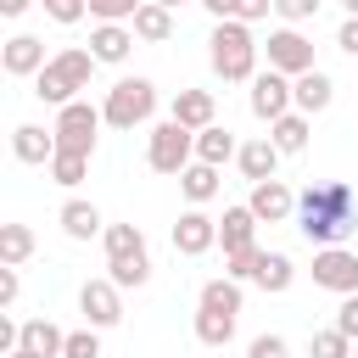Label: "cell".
Masks as SVG:
<instances>
[{
  "instance_id": "cell-39",
  "label": "cell",
  "mask_w": 358,
  "mask_h": 358,
  "mask_svg": "<svg viewBox=\"0 0 358 358\" xmlns=\"http://www.w3.org/2000/svg\"><path fill=\"white\" fill-rule=\"evenodd\" d=\"M246 358H291V347H285V336H257L246 347Z\"/></svg>"
},
{
  "instance_id": "cell-14",
  "label": "cell",
  "mask_w": 358,
  "mask_h": 358,
  "mask_svg": "<svg viewBox=\"0 0 358 358\" xmlns=\"http://www.w3.org/2000/svg\"><path fill=\"white\" fill-rule=\"evenodd\" d=\"M0 62H6L11 78H39L50 56H45V39H34V34H11L6 50H0Z\"/></svg>"
},
{
  "instance_id": "cell-44",
  "label": "cell",
  "mask_w": 358,
  "mask_h": 358,
  "mask_svg": "<svg viewBox=\"0 0 358 358\" xmlns=\"http://www.w3.org/2000/svg\"><path fill=\"white\" fill-rule=\"evenodd\" d=\"M0 11H6V17H22V11H28V0H0Z\"/></svg>"
},
{
  "instance_id": "cell-30",
  "label": "cell",
  "mask_w": 358,
  "mask_h": 358,
  "mask_svg": "<svg viewBox=\"0 0 358 358\" xmlns=\"http://www.w3.org/2000/svg\"><path fill=\"white\" fill-rule=\"evenodd\" d=\"M84 173H90V157H78V151H56V157H50V179H56L62 190L84 185Z\"/></svg>"
},
{
  "instance_id": "cell-48",
  "label": "cell",
  "mask_w": 358,
  "mask_h": 358,
  "mask_svg": "<svg viewBox=\"0 0 358 358\" xmlns=\"http://www.w3.org/2000/svg\"><path fill=\"white\" fill-rule=\"evenodd\" d=\"M352 358H358V347H352Z\"/></svg>"
},
{
  "instance_id": "cell-8",
  "label": "cell",
  "mask_w": 358,
  "mask_h": 358,
  "mask_svg": "<svg viewBox=\"0 0 358 358\" xmlns=\"http://www.w3.org/2000/svg\"><path fill=\"white\" fill-rule=\"evenodd\" d=\"M313 285H319V291H336V296H352V291H358V252H347V246H319V252H313Z\"/></svg>"
},
{
  "instance_id": "cell-47",
  "label": "cell",
  "mask_w": 358,
  "mask_h": 358,
  "mask_svg": "<svg viewBox=\"0 0 358 358\" xmlns=\"http://www.w3.org/2000/svg\"><path fill=\"white\" fill-rule=\"evenodd\" d=\"M11 358H34V352H11Z\"/></svg>"
},
{
  "instance_id": "cell-46",
  "label": "cell",
  "mask_w": 358,
  "mask_h": 358,
  "mask_svg": "<svg viewBox=\"0 0 358 358\" xmlns=\"http://www.w3.org/2000/svg\"><path fill=\"white\" fill-rule=\"evenodd\" d=\"M341 11H347V17H358V0H341Z\"/></svg>"
},
{
  "instance_id": "cell-20",
  "label": "cell",
  "mask_w": 358,
  "mask_h": 358,
  "mask_svg": "<svg viewBox=\"0 0 358 358\" xmlns=\"http://www.w3.org/2000/svg\"><path fill=\"white\" fill-rule=\"evenodd\" d=\"M56 218H62V235H67V241L106 235V218H101V207H95V201H78V196H73V201H62V213H56Z\"/></svg>"
},
{
  "instance_id": "cell-45",
  "label": "cell",
  "mask_w": 358,
  "mask_h": 358,
  "mask_svg": "<svg viewBox=\"0 0 358 358\" xmlns=\"http://www.w3.org/2000/svg\"><path fill=\"white\" fill-rule=\"evenodd\" d=\"M157 6H168V11H179V6H190V0H157ZM201 6V0H196Z\"/></svg>"
},
{
  "instance_id": "cell-27",
  "label": "cell",
  "mask_w": 358,
  "mask_h": 358,
  "mask_svg": "<svg viewBox=\"0 0 358 358\" xmlns=\"http://www.w3.org/2000/svg\"><path fill=\"white\" fill-rule=\"evenodd\" d=\"M179 190H185V201H190V207H207V201L218 196V168H207V162H190V168L179 173Z\"/></svg>"
},
{
  "instance_id": "cell-4",
  "label": "cell",
  "mask_w": 358,
  "mask_h": 358,
  "mask_svg": "<svg viewBox=\"0 0 358 358\" xmlns=\"http://www.w3.org/2000/svg\"><path fill=\"white\" fill-rule=\"evenodd\" d=\"M101 246H106V280L117 291H140L151 280V246H145V235L134 224H106Z\"/></svg>"
},
{
  "instance_id": "cell-9",
  "label": "cell",
  "mask_w": 358,
  "mask_h": 358,
  "mask_svg": "<svg viewBox=\"0 0 358 358\" xmlns=\"http://www.w3.org/2000/svg\"><path fill=\"white\" fill-rule=\"evenodd\" d=\"M268 67L285 73V78L313 73V39L296 34V28H274V34H268Z\"/></svg>"
},
{
  "instance_id": "cell-38",
  "label": "cell",
  "mask_w": 358,
  "mask_h": 358,
  "mask_svg": "<svg viewBox=\"0 0 358 358\" xmlns=\"http://www.w3.org/2000/svg\"><path fill=\"white\" fill-rule=\"evenodd\" d=\"M336 330H341L347 341H358V291L341 296V308H336Z\"/></svg>"
},
{
  "instance_id": "cell-3",
  "label": "cell",
  "mask_w": 358,
  "mask_h": 358,
  "mask_svg": "<svg viewBox=\"0 0 358 358\" xmlns=\"http://www.w3.org/2000/svg\"><path fill=\"white\" fill-rule=\"evenodd\" d=\"M101 62L84 50V45H67V50H56L50 62H45V73L34 78V95L45 101V106H73L78 101V90H90V73H95Z\"/></svg>"
},
{
  "instance_id": "cell-34",
  "label": "cell",
  "mask_w": 358,
  "mask_h": 358,
  "mask_svg": "<svg viewBox=\"0 0 358 358\" xmlns=\"http://www.w3.org/2000/svg\"><path fill=\"white\" fill-rule=\"evenodd\" d=\"M62 358H101V336H95V324H84V330H67V347H62Z\"/></svg>"
},
{
  "instance_id": "cell-6",
  "label": "cell",
  "mask_w": 358,
  "mask_h": 358,
  "mask_svg": "<svg viewBox=\"0 0 358 358\" xmlns=\"http://www.w3.org/2000/svg\"><path fill=\"white\" fill-rule=\"evenodd\" d=\"M157 112V84L151 78H117L112 90H106V101H101V117L112 123V129H134V123H145Z\"/></svg>"
},
{
  "instance_id": "cell-36",
  "label": "cell",
  "mask_w": 358,
  "mask_h": 358,
  "mask_svg": "<svg viewBox=\"0 0 358 358\" xmlns=\"http://www.w3.org/2000/svg\"><path fill=\"white\" fill-rule=\"evenodd\" d=\"M319 6H324V0H274V17H285V22H308V17H319Z\"/></svg>"
},
{
  "instance_id": "cell-7",
  "label": "cell",
  "mask_w": 358,
  "mask_h": 358,
  "mask_svg": "<svg viewBox=\"0 0 358 358\" xmlns=\"http://www.w3.org/2000/svg\"><path fill=\"white\" fill-rule=\"evenodd\" d=\"M101 106L90 101H73L56 112V151H78V157H95V134H101Z\"/></svg>"
},
{
  "instance_id": "cell-18",
  "label": "cell",
  "mask_w": 358,
  "mask_h": 358,
  "mask_svg": "<svg viewBox=\"0 0 358 358\" xmlns=\"http://www.w3.org/2000/svg\"><path fill=\"white\" fill-rule=\"evenodd\" d=\"M241 173L252 179V185H263V179H280V145L268 140V134H257V140H241Z\"/></svg>"
},
{
  "instance_id": "cell-23",
  "label": "cell",
  "mask_w": 358,
  "mask_h": 358,
  "mask_svg": "<svg viewBox=\"0 0 358 358\" xmlns=\"http://www.w3.org/2000/svg\"><path fill=\"white\" fill-rule=\"evenodd\" d=\"M235 157H241V140H235L224 123H213V129H201V134H196V162L224 168V162H235Z\"/></svg>"
},
{
  "instance_id": "cell-1",
  "label": "cell",
  "mask_w": 358,
  "mask_h": 358,
  "mask_svg": "<svg viewBox=\"0 0 358 358\" xmlns=\"http://www.w3.org/2000/svg\"><path fill=\"white\" fill-rule=\"evenodd\" d=\"M296 229L313 246H341L358 229V196L347 179H319L296 196Z\"/></svg>"
},
{
  "instance_id": "cell-5",
  "label": "cell",
  "mask_w": 358,
  "mask_h": 358,
  "mask_svg": "<svg viewBox=\"0 0 358 358\" xmlns=\"http://www.w3.org/2000/svg\"><path fill=\"white\" fill-rule=\"evenodd\" d=\"M196 162V134L185 129V123H173V117H162L157 129H151V140H145V168L151 173H185Z\"/></svg>"
},
{
  "instance_id": "cell-15",
  "label": "cell",
  "mask_w": 358,
  "mask_h": 358,
  "mask_svg": "<svg viewBox=\"0 0 358 358\" xmlns=\"http://www.w3.org/2000/svg\"><path fill=\"white\" fill-rule=\"evenodd\" d=\"M168 117H173V123H185L190 134H201V129H213V123H218V101H213V90H179V95H173V106H168Z\"/></svg>"
},
{
  "instance_id": "cell-19",
  "label": "cell",
  "mask_w": 358,
  "mask_h": 358,
  "mask_svg": "<svg viewBox=\"0 0 358 358\" xmlns=\"http://www.w3.org/2000/svg\"><path fill=\"white\" fill-rule=\"evenodd\" d=\"M11 151H17V162H45L50 168V157H56V129H39V123H17L11 129Z\"/></svg>"
},
{
  "instance_id": "cell-10",
  "label": "cell",
  "mask_w": 358,
  "mask_h": 358,
  "mask_svg": "<svg viewBox=\"0 0 358 358\" xmlns=\"http://www.w3.org/2000/svg\"><path fill=\"white\" fill-rule=\"evenodd\" d=\"M246 101H252V117H263V123H280L285 112H296L291 78H285V73H274V67L252 78V95H246Z\"/></svg>"
},
{
  "instance_id": "cell-42",
  "label": "cell",
  "mask_w": 358,
  "mask_h": 358,
  "mask_svg": "<svg viewBox=\"0 0 358 358\" xmlns=\"http://www.w3.org/2000/svg\"><path fill=\"white\" fill-rule=\"evenodd\" d=\"M336 45H341L347 56H358V17H341V28H336Z\"/></svg>"
},
{
  "instance_id": "cell-22",
  "label": "cell",
  "mask_w": 358,
  "mask_h": 358,
  "mask_svg": "<svg viewBox=\"0 0 358 358\" xmlns=\"http://www.w3.org/2000/svg\"><path fill=\"white\" fill-rule=\"evenodd\" d=\"M291 280H296V263H291L285 252H263V246H257V268H252V285H263L268 296H280V291H291Z\"/></svg>"
},
{
  "instance_id": "cell-41",
  "label": "cell",
  "mask_w": 358,
  "mask_h": 358,
  "mask_svg": "<svg viewBox=\"0 0 358 358\" xmlns=\"http://www.w3.org/2000/svg\"><path fill=\"white\" fill-rule=\"evenodd\" d=\"M17 291H22L17 268H11V263H0V308H11V302H17Z\"/></svg>"
},
{
  "instance_id": "cell-31",
  "label": "cell",
  "mask_w": 358,
  "mask_h": 358,
  "mask_svg": "<svg viewBox=\"0 0 358 358\" xmlns=\"http://www.w3.org/2000/svg\"><path fill=\"white\" fill-rule=\"evenodd\" d=\"M196 302H201V308H229V313H241V285H235V280H207Z\"/></svg>"
},
{
  "instance_id": "cell-2",
  "label": "cell",
  "mask_w": 358,
  "mask_h": 358,
  "mask_svg": "<svg viewBox=\"0 0 358 358\" xmlns=\"http://www.w3.org/2000/svg\"><path fill=\"white\" fill-rule=\"evenodd\" d=\"M207 62H213V73L224 78V84H252L257 78V39H252V28L246 22H213V34H207Z\"/></svg>"
},
{
  "instance_id": "cell-35",
  "label": "cell",
  "mask_w": 358,
  "mask_h": 358,
  "mask_svg": "<svg viewBox=\"0 0 358 358\" xmlns=\"http://www.w3.org/2000/svg\"><path fill=\"white\" fill-rule=\"evenodd\" d=\"M39 6H45V17H50V22H62V28L90 17V0H39Z\"/></svg>"
},
{
  "instance_id": "cell-28",
  "label": "cell",
  "mask_w": 358,
  "mask_h": 358,
  "mask_svg": "<svg viewBox=\"0 0 358 358\" xmlns=\"http://www.w3.org/2000/svg\"><path fill=\"white\" fill-rule=\"evenodd\" d=\"M268 140L280 145V157H296V151H308V117H302V112H285L280 123H268Z\"/></svg>"
},
{
  "instance_id": "cell-33",
  "label": "cell",
  "mask_w": 358,
  "mask_h": 358,
  "mask_svg": "<svg viewBox=\"0 0 358 358\" xmlns=\"http://www.w3.org/2000/svg\"><path fill=\"white\" fill-rule=\"evenodd\" d=\"M140 6H145V0H90V17H95V22H134Z\"/></svg>"
},
{
  "instance_id": "cell-40",
  "label": "cell",
  "mask_w": 358,
  "mask_h": 358,
  "mask_svg": "<svg viewBox=\"0 0 358 358\" xmlns=\"http://www.w3.org/2000/svg\"><path fill=\"white\" fill-rule=\"evenodd\" d=\"M268 11H274V0H241V6H235V22H246V28H252V22H263Z\"/></svg>"
},
{
  "instance_id": "cell-29",
  "label": "cell",
  "mask_w": 358,
  "mask_h": 358,
  "mask_svg": "<svg viewBox=\"0 0 358 358\" xmlns=\"http://www.w3.org/2000/svg\"><path fill=\"white\" fill-rule=\"evenodd\" d=\"M28 257H34V229L28 224H0V263L22 268Z\"/></svg>"
},
{
  "instance_id": "cell-25",
  "label": "cell",
  "mask_w": 358,
  "mask_h": 358,
  "mask_svg": "<svg viewBox=\"0 0 358 358\" xmlns=\"http://www.w3.org/2000/svg\"><path fill=\"white\" fill-rule=\"evenodd\" d=\"M67 347V330H56L50 319H22V347L17 352H34V358H62Z\"/></svg>"
},
{
  "instance_id": "cell-17",
  "label": "cell",
  "mask_w": 358,
  "mask_h": 358,
  "mask_svg": "<svg viewBox=\"0 0 358 358\" xmlns=\"http://www.w3.org/2000/svg\"><path fill=\"white\" fill-rule=\"evenodd\" d=\"M129 50H134V28L129 22H95L90 28V56L95 62H129Z\"/></svg>"
},
{
  "instance_id": "cell-32",
  "label": "cell",
  "mask_w": 358,
  "mask_h": 358,
  "mask_svg": "<svg viewBox=\"0 0 358 358\" xmlns=\"http://www.w3.org/2000/svg\"><path fill=\"white\" fill-rule=\"evenodd\" d=\"M308 352H313V358H352V341L330 324V330H313V336H308Z\"/></svg>"
},
{
  "instance_id": "cell-24",
  "label": "cell",
  "mask_w": 358,
  "mask_h": 358,
  "mask_svg": "<svg viewBox=\"0 0 358 358\" xmlns=\"http://www.w3.org/2000/svg\"><path fill=\"white\" fill-rule=\"evenodd\" d=\"M235 319L241 313H229V308H201L196 302V341L201 347H229L235 341Z\"/></svg>"
},
{
  "instance_id": "cell-37",
  "label": "cell",
  "mask_w": 358,
  "mask_h": 358,
  "mask_svg": "<svg viewBox=\"0 0 358 358\" xmlns=\"http://www.w3.org/2000/svg\"><path fill=\"white\" fill-rule=\"evenodd\" d=\"M252 268H257V252H229L224 257V280H235V285L252 280Z\"/></svg>"
},
{
  "instance_id": "cell-12",
  "label": "cell",
  "mask_w": 358,
  "mask_h": 358,
  "mask_svg": "<svg viewBox=\"0 0 358 358\" xmlns=\"http://www.w3.org/2000/svg\"><path fill=\"white\" fill-rule=\"evenodd\" d=\"M213 246H218V218H207L201 207L179 213V224H173V252H179V257H207Z\"/></svg>"
},
{
  "instance_id": "cell-16",
  "label": "cell",
  "mask_w": 358,
  "mask_h": 358,
  "mask_svg": "<svg viewBox=\"0 0 358 358\" xmlns=\"http://www.w3.org/2000/svg\"><path fill=\"white\" fill-rule=\"evenodd\" d=\"M218 246H224V257H229V252H257V218H252L246 201H241V207H224V218H218Z\"/></svg>"
},
{
  "instance_id": "cell-11",
  "label": "cell",
  "mask_w": 358,
  "mask_h": 358,
  "mask_svg": "<svg viewBox=\"0 0 358 358\" xmlns=\"http://www.w3.org/2000/svg\"><path fill=\"white\" fill-rule=\"evenodd\" d=\"M78 313H84V324H95V330H112V324L123 319V291H117L112 280H84Z\"/></svg>"
},
{
  "instance_id": "cell-43",
  "label": "cell",
  "mask_w": 358,
  "mask_h": 358,
  "mask_svg": "<svg viewBox=\"0 0 358 358\" xmlns=\"http://www.w3.org/2000/svg\"><path fill=\"white\" fill-rule=\"evenodd\" d=\"M201 6H207V11H213V22H229V17H235V6H241V0H201Z\"/></svg>"
},
{
  "instance_id": "cell-21",
  "label": "cell",
  "mask_w": 358,
  "mask_h": 358,
  "mask_svg": "<svg viewBox=\"0 0 358 358\" xmlns=\"http://www.w3.org/2000/svg\"><path fill=\"white\" fill-rule=\"evenodd\" d=\"M291 95H296V112L302 117H313V112H324L330 101H336V84H330V73H302V78H291Z\"/></svg>"
},
{
  "instance_id": "cell-13",
  "label": "cell",
  "mask_w": 358,
  "mask_h": 358,
  "mask_svg": "<svg viewBox=\"0 0 358 358\" xmlns=\"http://www.w3.org/2000/svg\"><path fill=\"white\" fill-rule=\"evenodd\" d=\"M246 207H252L257 224H285V218H296V196H291L285 179H263V185H252Z\"/></svg>"
},
{
  "instance_id": "cell-26",
  "label": "cell",
  "mask_w": 358,
  "mask_h": 358,
  "mask_svg": "<svg viewBox=\"0 0 358 358\" xmlns=\"http://www.w3.org/2000/svg\"><path fill=\"white\" fill-rule=\"evenodd\" d=\"M134 39H145V45H162V39H173V11L168 6H157V0H145L140 11H134Z\"/></svg>"
}]
</instances>
